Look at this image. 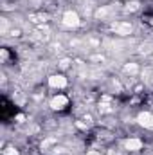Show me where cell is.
Masks as SVG:
<instances>
[{"instance_id":"6da1fadb","label":"cell","mask_w":153,"mask_h":155,"mask_svg":"<svg viewBox=\"0 0 153 155\" xmlns=\"http://www.w3.org/2000/svg\"><path fill=\"white\" fill-rule=\"evenodd\" d=\"M63 25H67V27H77L79 25V16H77L76 11H67L63 15Z\"/></svg>"},{"instance_id":"7a4b0ae2","label":"cell","mask_w":153,"mask_h":155,"mask_svg":"<svg viewBox=\"0 0 153 155\" xmlns=\"http://www.w3.org/2000/svg\"><path fill=\"white\" fill-rule=\"evenodd\" d=\"M112 31H114L115 35L126 36V35H130V33H132V25H130L128 22H115L114 25H112Z\"/></svg>"},{"instance_id":"3957f363","label":"cell","mask_w":153,"mask_h":155,"mask_svg":"<svg viewBox=\"0 0 153 155\" xmlns=\"http://www.w3.org/2000/svg\"><path fill=\"white\" fill-rule=\"evenodd\" d=\"M137 121H139V124H142V126H146V128H153V117L150 116L148 112H142V114H139Z\"/></svg>"},{"instance_id":"277c9868","label":"cell","mask_w":153,"mask_h":155,"mask_svg":"<svg viewBox=\"0 0 153 155\" xmlns=\"http://www.w3.org/2000/svg\"><path fill=\"white\" fill-rule=\"evenodd\" d=\"M67 105V97L65 96H56L52 101H50V108H54V110H60V108H63Z\"/></svg>"},{"instance_id":"5b68a950","label":"cell","mask_w":153,"mask_h":155,"mask_svg":"<svg viewBox=\"0 0 153 155\" xmlns=\"http://www.w3.org/2000/svg\"><path fill=\"white\" fill-rule=\"evenodd\" d=\"M124 148L130 150V152H137V150L142 148V143H141L139 139H128V141L124 143Z\"/></svg>"},{"instance_id":"8992f818","label":"cell","mask_w":153,"mask_h":155,"mask_svg":"<svg viewBox=\"0 0 153 155\" xmlns=\"http://www.w3.org/2000/svg\"><path fill=\"white\" fill-rule=\"evenodd\" d=\"M49 85H50V87H58V88H61V87L67 85V79H65L63 76H50L49 78Z\"/></svg>"},{"instance_id":"52a82bcc","label":"cell","mask_w":153,"mask_h":155,"mask_svg":"<svg viewBox=\"0 0 153 155\" xmlns=\"http://www.w3.org/2000/svg\"><path fill=\"white\" fill-rule=\"evenodd\" d=\"M110 13H114V5H105V7H101V9L96 11V16H97V18H105V16H108Z\"/></svg>"},{"instance_id":"ba28073f","label":"cell","mask_w":153,"mask_h":155,"mask_svg":"<svg viewBox=\"0 0 153 155\" xmlns=\"http://www.w3.org/2000/svg\"><path fill=\"white\" fill-rule=\"evenodd\" d=\"M110 101V97H103V103L99 105V112L101 114H108V112H112L114 108H112V105L108 103Z\"/></svg>"},{"instance_id":"9c48e42d","label":"cell","mask_w":153,"mask_h":155,"mask_svg":"<svg viewBox=\"0 0 153 155\" xmlns=\"http://www.w3.org/2000/svg\"><path fill=\"white\" fill-rule=\"evenodd\" d=\"M137 71H139V67H137L135 63H126V65H124V72H126V74H135Z\"/></svg>"},{"instance_id":"30bf717a","label":"cell","mask_w":153,"mask_h":155,"mask_svg":"<svg viewBox=\"0 0 153 155\" xmlns=\"http://www.w3.org/2000/svg\"><path fill=\"white\" fill-rule=\"evenodd\" d=\"M29 18H31L33 22H45V20H47V15H31Z\"/></svg>"},{"instance_id":"8fae6325","label":"cell","mask_w":153,"mask_h":155,"mask_svg":"<svg viewBox=\"0 0 153 155\" xmlns=\"http://www.w3.org/2000/svg\"><path fill=\"white\" fill-rule=\"evenodd\" d=\"M54 143H56V139H54V137H49V139H45V141L41 143V148L45 150V148H49V146H50V144H54Z\"/></svg>"},{"instance_id":"7c38bea8","label":"cell","mask_w":153,"mask_h":155,"mask_svg":"<svg viewBox=\"0 0 153 155\" xmlns=\"http://www.w3.org/2000/svg\"><path fill=\"white\" fill-rule=\"evenodd\" d=\"M126 9L128 11H137L139 9V2H128L126 4Z\"/></svg>"},{"instance_id":"4fadbf2b","label":"cell","mask_w":153,"mask_h":155,"mask_svg":"<svg viewBox=\"0 0 153 155\" xmlns=\"http://www.w3.org/2000/svg\"><path fill=\"white\" fill-rule=\"evenodd\" d=\"M150 49H151V43H146V45H142V47H141V52H142V54H148V52H150Z\"/></svg>"},{"instance_id":"5bb4252c","label":"cell","mask_w":153,"mask_h":155,"mask_svg":"<svg viewBox=\"0 0 153 155\" xmlns=\"http://www.w3.org/2000/svg\"><path fill=\"white\" fill-rule=\"evenodd\" d=\"M7 27H9V22L5 20V18H2V33L5 35V31H7Z\"/></svg>"},{"instance_id":"9a60e30c","label":"cell","mask_w":153,"mask_h":155,"mask_svg":"<svg viewBox=\"0 0 153 155\" xmlns=\"http://www.w3.org/2000/svg\"><path fill=\"white\" fill-rule=\"evenodd\" d=\"M69 65H70V60H61L60 61V67L61 69H69Z\"/></svg>"},{"instance_id":"2e32d148","label":"cell","mask_w":153,"mask_h":155,"mask_svg":"<svg viewBox=\"0 0 153 155\" xmlns=\"http://www.w3.org/2000/svg\"><path fill=\"white\" fill-rule=\"evenodd\" d=\"M4 155H18V152H16L15 148H7V150L4 152Z\"/></svg>"},{"instance_id":"e0dca14e","label":"cell","mask_w":153,"mask_h":155,"mask_svg":"<svg viewBox=\"0 0 153 155\" xmlns=\"http://www.w3.org/2000/svg\"><path fill=\"white\" fill-rule=\"evenodd\" d=\"M86 155H101V153H99V152H96V150H90Z\"/></svg>"},{"instance_id":"ac0fdd59","label":"cell","mask_w":153,"mask_h":155,"mask_svg":"<svg viewBox=\"0 0 153 155\" xmlns=\"http://www.w3.org/2000/svg\"><path fill=\"white\" fill-rule=\"evenodd\" d=\"M151 83H153V76H151Z\"/></svg>"}]
</instances>
